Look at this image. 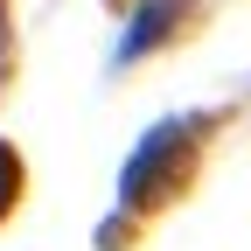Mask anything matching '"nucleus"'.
Masks as SVG:
<instances>
[{
  "instance_id": "obj_1",
  "label": "nucleus",
  "mask_w": 251,
  "mask_h": 251,
  "mask_svg": "<svg viewBox=\"0 0 251 251\" xmlns=\"http://www.w3.org/2000/svg\"><path fill=\"white\" fill-rule=\"evenodd\" d=\"M181 147H188V126L181 119H168V126H153V133L133 147V161H126V175H119V196L126 202H153L161 188L175 181V161H181Z\"/></svg>"
},
{
  "instance_id": "obj_3",
  "label": "nucleus",
  "mask_w": 251,
  "mask_h": 251,
  "mask_svg": "<svg viewBox=\"0 0 251 251\" xmlns=\"http://www.w3.org/2000/svg\"><path fill=\"white\" fill-rule=\"evenodd\" d=\"M14 196H21V153H14L7 140H0V216L14 209Z\"/></svg>"
},
{
  "instance_id": "obj_2",
  "label": "nucleus",
  "mask_w": 251,
  "mask_h": 251,
  "mask_svg": "<svg viewBox=\"0 0 251 251\" xmlns=\"http://www.w3.org/2000/svg\"><path fill=\"white\" fill-rule=\"evenodd\" d=\"M175 21H181V0H140L133 28L119 35V63H140L153 42H168V35H175Z\"/></svg>"
},
{
  "instance_id": "obj_4",
  "label": "nucleus",
  "mask_w": 251,
  "mask_h": 251,
  "mask_svg": "<svg viewBox=\"0 0 251 251\" xmlns=\"http://www.w3.org/2000/svg\"><path fill=\"white\" fill-rule=\"evenodd\" d=\"M0 42H7V14H0Z\"/></svg>"
}]
</instances>
